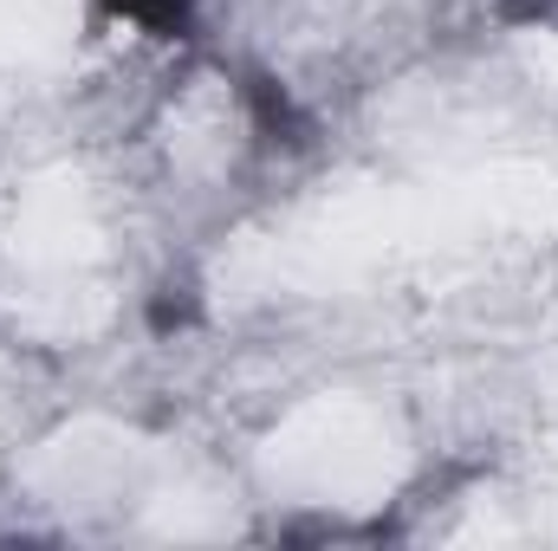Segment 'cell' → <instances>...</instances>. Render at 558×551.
Returning <instances> with one entry per match:
<instances>
[{"mask_svg": "<svg viewBox=\"0 0 558 551\" xmlns=\"http://www.w3.org/2000/svg\"><path fill=\"white\" fill-rule=\"evenodd\" d=\"M111 7H118V13H131V20H143V26H162V33H169V26H182V20H189V7H195V0H111Z\"/></svg>", "mask_w": 558, "mask_h": 551, "instance_id": "1", "label": "cell"}]
</instances>
